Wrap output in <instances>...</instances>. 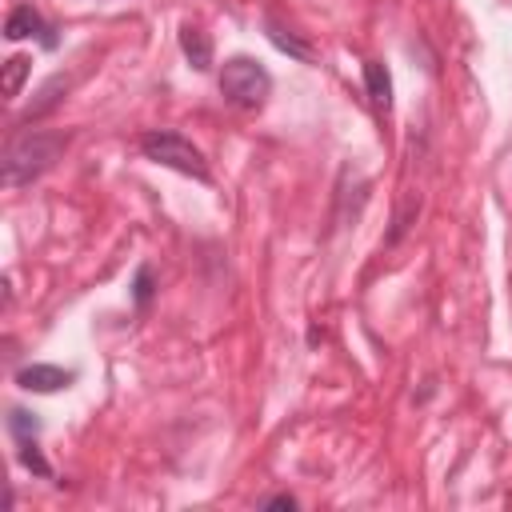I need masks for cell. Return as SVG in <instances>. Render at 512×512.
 I'll return each mask as SVG.
<instances>
[{
    "instance_id": "7",
    "label": "cell",
    "mask_w": 512,
    "mask_h": 512,
    "mask_svg": "<svg viewBox=\"0 0 512 512\" xmlns=\"http://www.w3.org/2000/svg\"><path fill=\"white\" fill-rule=\"evenodd\" d=\"M180 52H184V60L196 72H208L212 68V36L200 24H184L180 28Z\"/></svg>"
},
{
    "instance_id": "1",
    "label": "cell",
    "mask_w": 512,
    "mask_h": 512,
    "mask_svg": "<svg viewBox=\"0 0 512 512\" xmlns=\"http://www.w3.org/2000/svg\"><path fill=\"white\" fill-rule=\"evenodd\" d=\"M64 148H68V136L64 132H48V128H28V132L12 136L8 148H4V160H0L4 188H24V184L40 180L60 160Z\"/></svg>"
},
{
    "instance_id": "9",
    "label": "cell",
    "mask_w": 512,
    "mask_h": 512,
    "mask_svg": "<svg viewBox=\"0 0 512 512\" xmlns=\"http://www.w3.org/2000/svg\"><path fill=\"white\" fill-rule=\"evenodd\" d=\"M28 72H32V60H28V56H8V60L0 64V92H4L8 100H12V96H20V88H24Z\"/></svg>"
},
{
    "instance_id": "13",
    "label": "cell",
    "mask_w": 512,
    "mask_h": 512,
    "mask_svg": "<svg viewBox=\"0 0 512 512\" xmlns=\"http://www.w3.org/2000/svg\"><path fill=\"white\" fill-rule=\"evenodd\" d=\"M132 296H136V308H140V312L152 304V264H140V268H136V284H132Z\"/></svg>"
},
{
    "instance_id": "3",
    "label": "cell",
    "mask_w": 512,
    "mask_h": 512,
    "mask_svg": "<svg viewBox=\"0 0 512 512\" xmlns=\"http://www.w3.org/2000/svg\"><path fill=\"white\" fill-rule=\"evenodd\" d=\"M140 152H144V160H152V164H160V168H172V172H184V176H192V180H200V184L212 180L204 152H200L188 136H180V132H172V128H152V132H144V136H140Z\"/></svg>"
},
{
    "instance_id": "6",
    "label": "cell",
    "mask_w": 512,
    "mask_h": 512,
    "mask_svg": "<svg viewBox=\"0 0 512 512\" xmlns=\"http://www.w3.org/2000/svg\"><path fill=\"white\" fill-rule=\"evenodd\" d=\"M264 32H268V40H272L284 56H292V60H300V64H312V60H316L312 44H308V40H300V36H296L280 16H272V12H268V16H264Z\"/></svg>"
},
{
    "instance_id": "4",
    "label": "cell",
    "mask_w": 512,
    "mask_h": 512,
    "mask_svg": "<svg viewBox=\"0 0 512 512\" xmlns=\"http://www.w3.org/2000/svg\"><path fill=\"white\" fill-rule=\"evenodd\" d=\"M4 36H8V40H28V36H36V40H44V48L56 44L52 28L44 24V16H40L32 4H16V8L8 12V20H4Z\"/></svg>"
},
{
    "instance_id": "2",
    "label": "cell",
    "mask_w": 512,
    "mask_h": 512,
    "mask_svg": "<svg viewBox=\"0 0 512 512\" xmlns=\"http://www.w3.org/2000/svg\"><path fill=\"white\" fill-rule=\"evenodd\" d=\"M220 96L240 112H260L272 96V72L252 56H232L220 68Z\"/></svg>"
},
{
    "instance_id": "10",
    "label": "cell",
    "mask_w": 512,
    "mask_h": 512,
    "mask_svg": "<svg viewBox=\"0 0 512 512\" xmlns=\"http://www.w3.org/2000/svg\"><path fill=\"white\" fill-rule=\"evenodd\" d=\"M64 92H68V76H52V80H48V84L40 88V100H36V104H32V108H28L24 116H20V124H28V120H36V116H44L48 108H56Z\"/></svg>"
},
{
    "instance_id": "14",
    "label": "cell",
    "mask_w": 512,
    "mask_h": 512,
    "mask_svg": "<svg viewBox=\"0 0 512 512\" xmlns=\"http://www.w3.org/2000/svg\"><path fill=\"white\" fill-rule=\"evenodd\" d=\"M260 508H296V496H288V492H276V496H268V500H260Z\"/></svg>"
},
{
    "instance_id": "11",
    "label": "cell",
    "mask_w": 512,
    "mask_h": 512,
    "mask_svg": "<svg viewBox=\"0 0 512 512\" xmlns=\"http://www.w3.org/2000/svg\"><path fill=\"white\" fill-rule=\"evenodd\" d=\"M16 456H20V464H24L32 476H40V480H52V476H56V472H52V464L44 460V452L36 448V436L16 440Z\"/></svg>"
},
{
    "instance_id": "5",
    "label": "cell",
    "mask_w": 512,
    "mask_h": 512,
    "mask_svg": "<svg viewBox=\"0 0 512 512\" xmlns=\"http://www.w3.org/2000/svg\"><path fill=\"white\" fill-rule=\"evenodd\" d=\"M72 380H76V372L72 368H60V364H24L16 372V384L24 392H60Z\"/></svg>"
},
{
    "instance_id": "8",
    "label": "cell",
    "mask_w": 512,
    "mask_h": 512,
    "mask_svg": "<svg viewBox=\"0 0 512 512\" xmlns=\"http://www.w3.org/2000/svg\"><path fill=\"white\" fill-rule=\"evenodd\" d=\"M364 92H368L376 112L392 108V76H388V68L380 60H364Z\"/></svg>"
},
{
    "instance_id": "12",
    "label": "cell",
    "mask_w": 512,
    "mask_h": 512,
    "mask_svg": "<svg viewBox=\"0 0 512 512\" xmlns=\"http://www.w3.org/2000/svg\"><path fill=\"white\" fill-rule=\"evenodd\" d=\"M8 432H12V440L36 436V432H40V420H36V412H24V408H8Z\"/></svg>"
}]
</instances>
